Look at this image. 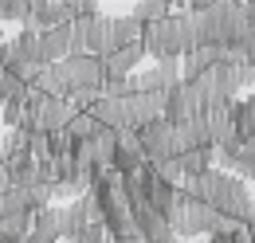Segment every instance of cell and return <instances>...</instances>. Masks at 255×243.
<instances>
[{
	"mask_svg": "<svg viewBox=\"0 0 255 243\" xmlns=\"http://www.w3.org/2000/svg\"><path fill=\"white\" fill-rule=\"evenodd\" d=\"M145 55H153L157 63H181L189 51H196V31H192L189 12H173L169 20H161L153 28H145L141 39Z\"/></svg>",
	"mask_w": 255,
	"mask_h": 243,
	"instance_id": "obj_1",
	"label": "cell"
},
{
	"mask_svg": "<svg viewBox=\"0 0 255 243\" xmlns=\"http://www.w3.org/2000/svg\"><path fill=\"white\" fill-rule=\"evenodd\" d=\"M169 228L177 240H196V236H216V232H236L232 220H224L212 204L192 200L189 192H177V204L169 212Z\"/></svg>",
	"mask_w": 255,
	"mask_h": 243,
	"instance_id": "obj_2",
	"label": "cell"
},
{
	"mask_svg": "<svg viewBox=\"0 0 255 243\" xmlns=\"http://www.w3.org/2000/svg\"><path fill=\"white\" fill-rule=\"evenodd\" d=\"M59 71H63V83H67V98L79 91H102V79H106V67L102 59L95 55H71V59L59 63Z\"/></svg>",
	"mask_w": 255,
	"mask_h": 243,
	"instance_id": "obj_3",
	"label": "cell"
},
{
	"mask_svg": "<svg viewBox=\"0 0 255 243\" xmlns=\"http://www.w3.org/2000/svg\"><path fill=\"white\" fill-rule=\"evenodd\" d=\"M192 118H204V98H200L196 87L181 83V87H173V91L165 94V122L177 129V125H185Z\"/></svg>",
	"mask_w": 255,
	"mask_h": 243,
	"instance_id": "obj_4",
	"label": "cell"
},
{
	"mask_svg": "<svg viewBox=\"0 0 255 243\" xmlns=\"http://www.w3.org/2000/svg\"><path fill=\"white\" fill-rule=\"evenodd\" d=\"M137 137H141V153H145V161L149 165H161V161H173L177 157V145H173V125L165 118L149 122L145 129H137Z\"/></svg>",
	"mask_w": 255,
	"mask_h": 243,
	"instance_id": "obj_5",
	"label": "cell"
},
{
	"mask_svg": "<svg viewBox=\"0 0 255 243\" xmlns=\"http://www.w3.org/2000/svg\"><path fill=\"white\" fill-rule=\"evenodd\" d=\"M126 106V129H145L149 122L165 118V94H141V91H129L122 98Z\"/></svg>",
	"mask_w": 255,
	"mask_h": 243,
	"instance_id": "obj_6",
	"label": "cell"
},
{
	"mask_svg": "<svg viewBox=\"0 0 255 243\" xmlns=\"http://www.w3.org/2000/svg\"><path fill=\"white\" fill-rule=\"evenodd\" d=\"M173 87H181V63H157L133 75V91L141 94H169Z\"/></svg>",
	"mask_w": 255,
	"mask_h": 243,
	"instance_id": "obj_7",
	"label": "cell"
},
{
	"mask_svg": "<svg viewBox=\"0 0 255 243\" xmlns=\"http://www.w3.org/2000/svg\"><path fill=\"white\" fill-rule=\"evenodd\" d=\"M129 212H133V224H137V236H141L145 243H169V240H177V236H173V228H169V220H165L161 212H153L145 200H141V204H133Z\"/></svg>",
	"mask_w": 255,
	"mask_h": 243,
	"instance_id": "obj_8",
	"label": "cell"
},
{
	"mask_svg": "<svg viewBox=\"0 0 255 243\" xmlns=\"http://www.w3.org/2000/svg\"><path fill=\"white\" fill-rule=\"evenodd\" d=\"M173 145H177V157H185L192 149H212V129H208V122L204 118H192L185 125H177L173 129Z\"/></svg>",
	"mask_w": 255,
	"mask_h": 243,
	"instance_id": "obj_9",
	"label": "cell"
},
{
	"mask_svg": "<svg viewBox=\"0 0 255 243\" xmlns=\"http://www.w3.org/2000/svg\"><path fill=\"white\" fill-rule=\"evenodd\" d=\"M63 240V208H43L32 216V232L24 236V243H59Z\"/></svg>",
	"mask_w": 255,
	"mask_h": 243,
	"instance_id": "obj_10",
	"label": "cell"
},
{
	"mask_svg": "<svg viewBox=\"0 0 255 243\" xmlns=\"http://www.w3.org/2000/svg\"><path fill=\"white\" fill-rule=\"evenodd\" d=\"M71 118H75V106L67 98H43V106L35 114V129L39 133H59V129H67Z\"/></svg>",
	"mask_w": 255,
	"mask_h": 243,
	"instance_id": "obj_11",
	"label": "cell"
},
{
	"mask_svg": "<svg viewBox=\"0 0 255 243\" xmlns=\"http://www.w3.org/2000/svg\"><path fill=\"white\" fill-rule=\"evenodd\" d=\"M71 59V24L55 31H39V67H55Z\"/></svg>",
	"mask_w": 255,
	"mask_h": 243,
	"instance_id": "obj_12",
	"label": "cell"
},
{
	"mask_svg": "<svg viewBox=\"0 0 255 243\" xmlns=\"http://www.w3.org/2000/svg\"><path fill=\"white\" fill-rule=\"evenodd\" d=\"M71 16H67V4H51V0H32V20L28 28L32 31H55V28H67Z\"/></svg>",
	"mask_w": 255,
	"mask_h": 243,
	"instance_id": "obj_13",
	"label": "cell"
},
{
	"mask_svg": "<svg viewBox=\"0 0 255 243\" xmlns=\"http://www.w3.org/2000/svg\"><path fill=\"white\" fill-rule=\"evenodd\" d=\"M141 59H145V47L141 43H133V47H118V51H110L106 59H102V67H106V75H133L137 67H141Z\"/></svg>",
	"mask_w": 255,
	"mask_h": 243,
	"instance_id": "obj_14",
	"label": "cell"
},
{
	"mask_svg": "<svg viewBox=\"0 0 255 243\" xmlns=\"http://www.w3.org/2000/svg\"><path fill=\"white\" fill-rule=\"evenodd\" d=\"M232 125H236L240 141H248V137L255 133V94L236 98V106H232Z\"/></svg>",
	"mask_w": 255,
	"mask_h": 243,
	"instance_id": "obj_15",
	"label": "cell"
},
{
	"mask_svg": "<svg viewBox=\"0 0 255 243\" xmlns=\"http://www.w3.org/2000/svg\"><path fill=\"white\" fill-rule=\"evenodd\" d=\"M177 161L185 169V181H192V177H204V173L216 169V149H192L185 157H177Z\"/></svg>",
	"mask_w": 255,
	"mask_h": 243,
	"instance_id": "obj_16",
	"label": "cell"
},
{
	"mask_svg": "<svg viewBox=\"0 0 255 243\" xmlns=\"http://www.w3.org/2000/svg\"><path fill=\"white\" fill-rule=\"evenodd\" d=\"M141 28H153L161 20H169L173 16V8H169V0H141V4H133V12H129Z\"/></svg>",
	"mask_w": 255,
	"mask_h": 243,
	"instance_id": "obj_17",
	"label": "cell"
},
{
	"mask_svg": "<svg viewBox=\"0 0 255 243\" xmlns=\"http://www.w3.org/2000/svg\"><path fill=\"white\" fill-rule=\"evenodd\" d=\"M87 149L95 157V165L110 169V161H114V153H118V133H114V129H98V137L87 141Z\"/></svg>",
	"mask_w": 255,
	"mask_h": 243,
	"instance_id": "obj_18",
	"label": "cell"
},
{
	"mask_svg": "<svg viewBox=\"0 0 255 243\" xmlns=\"http://www.w3.org/2000/svg\"><path fill=\"white\" fill-rule=\"evenodd\" d=\"M145 39V28L133 20V16H114V51L118 47H133Z\"/></svg>",
	"mask_w": 255,
	"mask_h": 243,
	"instance_id": "obj_19",
	"label": "cell"
},
{
	"mask_svg": "<svg viewBox=\"0 0 255 243\" xmlns=\"http://www.w3.org/2000/svg\"><path fill=\"white\" fill-rule=\"evenodd\" d=\"M98 129H102V125L95 122V114H75V118L67 122V133H71L79 145H83V141H95Z\"/></svg>",
	"mask_w": 255,
	"mask_h": 243,
	"instance_id": "obj_20",
	"label": "cell"
},
{
	"mask_svg": "<svg viewBox=\"0 0 255 243\" xmlns=\"http://www.w3.org/2000/svg\"><path fill=\"white\" fill-rule=\"evenodd\" d=\"M0 16H4V24H24V28H28V20H32V0H0Z\"/></svg>",
	"mask_w": 255,
	"mask_h": 243,
	"instance_id": "obj_21",
	"label": "cell"
},
{
	"mask_svg": "<svg viewBox=\"0 0 255 243\" xmlns=\"http://www.w3.org/2000/svg\"><path fill=\"white\" fill-rule=\"evenodd\" d=\"M0 114H4V125H8V129H20V125H24V102H8Z\"/></svg>",
	"mask_w": 255,
	"mask_h": 243,
	"instance_id": "obj_22",
	"label": "cell"
},
{
	"mask_svg": "<svg viewBox=\"0 0 255 243\" xmlns=\"http://www.w3.org/2000/svg\"><path fill=\"white\" fill-rule=\"evenodd\" d=\"M236 75H240V91H244V87H255V63L252 59L240 63V67H236Z\"/></svg>",
	"mask_w": 255,
	"mask_h": 243,
	"instance_id": "obj_23",
	"label": "cell"
},
{
	"mask_svg": "<svg viewBox=\"0 0 255 243\" xmlns=\"http://www.w3.org/2000/svg\"><path fill=\"white\" fill-rule=\"evenodd\" d=\"M240 51H244V59L255 63V28H248V35L240 39Z\"/></svg>",
	"mask_w": 255,
	"mask_h": 243,
	"instance_id": "obj_24",
	"label": "cell"
},
{
	"mask_svg": "<svg viewBox=\"0 0 255 243\" xmlns=\"http://www.w3.org/2000/svg\"><path fill=\"white\" fill-rule=\"evenodd\" d=\"M208 243H236V232H216V236H208Z\"/></svg>",
	"mask_w": 255,
	"mask_h": 243,
	"instance_id": "obj_25",
	"label": "cell"
},
{
	"mask_svg": "<svg viewBox=\"0 0 255 243\" xmlns=\"http://www.w3.org/2000/svg\"><path fill=\"white\" fill-rule=\"evenodd\" d=\"M8 188H12V181H8V173H4V165H0V196H4Z\"/></svg>",
	"mask_w": 255,
	"mask_h": 243,
	"instance_id": "obj_26",
	"label": "cell"
},
{
	"mask_svg": "<svg viewBox=\"0 0 255 243\" xmlns=\"http://www.w3.org/2000/svg\"><path fill=\"white\" fill-rule=\"evenodd\" d=\"M8 67V43H0V71Z\"/></svg>",
	"mask_w": 255,
	"mask_h": 243,
	"instance_id": "obj_27",
	"label": "cell"
},
{
	"mask_svg": "<svg viewBox=\"0 0 255 243\" xmlns=\"http://www.w3.org/2000/svg\"><path fill=\"white\" fill-rule=\"evenodd\" d=\"M114 243H145L141 236H126V240H114Z\"/></svg>",
	"mask_w": 255,
	"mask_h": 243,
	"instance_id": "obj_28",
	"label": "cell"
},
{
	"mask_svg": "<svg viewBox=\"0 0 255 243\" xmlns=\"http://www.w3.org/2000/svg\"><path fill=\"white\" fill-rule=\"evenodd\" d=\"M248 228L255 232V196H252V220H248Z\"/></svg>",
	"mask_w": 255,
	"mask_h": 243,
	"instance_id": "obj_29",
	"label": "cell"
},
{
	"mask_svg": "<svg viewBox=\"0 0 255 243\" xmlns=\"http://www.w3.org/2000/svg\"><path fill=\"white\" fill-rule=\"evenodd\" d=\"M0 165H4V145H0Z\"/></svg>",
	"mask_w": 255,
	"mask_h": 243,
	"instance_id": "obj_30",
	"label": "cell"
},
{
	"mask_svg": "<svg viewBox=\"0 0 255 243\" xmlns=\"http://www.w3.org/2000/svg\"><path fill=\"white\" fill-rule=\"evenodd\" d=\"M0 24H4V16H0Z\"/></svg>",
	"mask_w": 255,
	"mask_h": 243,
	"instance_id": "obj_31",
	"label": "cell"
},
{
	"mask_svg": "<svg viewBox=\"0 0 255 243\" xmlns=\"http://www.w3.org/2000/svg\"><path fill=\"white\" fill-rule=\"evenodd\" d=\"M204 243H208V240H204Z\"/></svg>",
	"mask_w": 255,
	"mask_h": 243,
	"instance_id": "obj_32",
	"label": "cell"
},
{
	"mask_svg": "<svg viewBox=\"0 0 255 243\" xmlns=\"http://www.w3.org/2000/svg\"><path fill=\"white\" fill-rule=\"evenodd\" d=\"M20 243H24V240H20Z\"/></svg>",
	"mask_w": 255,
	"mask_h": 243,
	"instance_id": "obj_33",
	"label": "cell"
}]
</instances>
